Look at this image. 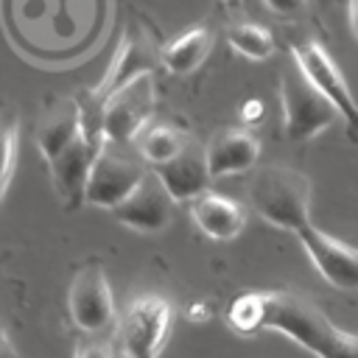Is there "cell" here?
I'll return each instance as SVG.
<instances>
[{
  "instance_id": "1",
  "label": "cell",
  "mask_w": 358,
  "mask_h": 358,
  "mask_svg": "<svg viewBox=\"0 0 358 358\" xmlns=\"http://www.w3.org/2000/svg\"><path fill=\"white\" fill-rule=\"evenodd\" d=\"M263 330H280L316 358H358V336L296 291H263Z\"/></svg>"
},
{
  "instance_id": "2",
  "label": "cell",
  "mask_w": 358,
  "mask_h": 358,
  "mask_svg": "<svg viewBox=\"0 0 358 358\" xmlns=\"http://www.w3.org/2000/svg\"><path fill=\"white\" fill-rule=\"evenodd\" d=\"M249 204L271 227L296 232L310 221V179L285 165H266L249 182Z\"/></svg>"
},
{
  "instance_id": "3",
  "label": "cell",
  "mask_w": 358,
  "mask_h": 358,
  "mask_svg": "<svg viewBox=\"0 0 358 358\" xmlns=\"http://www.w3.org/2000/svg\"><path fill=\"white\" fill-rule=\"evenodd\" d=\"M280 101H282V126L285 137L294 143H305L319 131L330 129L338 117L336 106L313 87V81L294 62L280 76Z\"/></svg>"
},
{
  "instance_id": "4",
  "label": "cell",
  "mask_w": 358,
  "mask_h": 358,
  "mask_svg": "<svg viewBox=\"0 0 358 358\" xmlns=\"http://www.w3.org/2000/svg\"><path fill=\"white\" fill-rule=\"evenodd\" d=\"M173 324L171 302L159 294H137L126 302L117 336L126 358H159Z\"/></svg>"
},
{
  "instance_id": "5",
  "label": "cell",
  "mask_w": 358,
  "mask_h": 358,
  "mask_svg": "<svg viewBox=\"0 0 358 358\" xmlns=\"http://www.w3.org/2000/svg\"><path fill=\"white\" fill-rule=\"evenodd\" d=\"M151 171V165L137 154H123L117 143L103 140L98 148V157L92 162L90 179H87V190H84V201L95 204V207H117L140 182L143 176Z\"/></svg>"
},
{
  "instance_id": "6",
  "label": "cell",
  "mask_w": 358,
  "mask_h": 358,
  "mask_svg": "<svg viewBox=\"0 0 358 358\" xmlns=\"http://www.w3.org/2000/svg\"><path fill=\"white\" fill-rule=\"evenodd\" d=\"M154 81L151 73L129 81L126 87L115 90L112 95H106L101 101V112H98V126L103 140L126 145L131 140H137V134L148 126L151 112H154Z\"/></svg>"
},
{
  "instance_id": "7",
  "label": "cell",
  "mask_w": 358,
  "mask_h": 358,
  "mask_svg": "<svg viewBox=\"0 0 358 358\" xmlns=\"http://www.w3.org/2000/svg\"><path fill=\"white\" fill-rule=\"evenodd\" d=\"M67 310L78 330L101 333L115 324V296L106 271L98 263H87L76 271L67 291Z\"/></svg>"
},
{
  "instance_id": "8",
  "label": "cell",
  "mask_w": 358,
  "mask_h": 358,
  "mask_svg": "<svg viewBox=\"0 0 358 358\" xmlns=\"http://www.w3.org/2000/svg\"><path fill=\"white\" fill-rule=\"evenodd\" d=\"M291 56L299 64V70L313 81V87L336 106L338 117L347 126L350 140L358 143V101L352 98V92H350L341 70L330 59V53L319 42H302V45H294Z\"/></svg>"
},
{
  "instance_id": "9",
  "label": "cell",
  "mask_w": 358,
  "mask_h": 358,
  "mask_svg": "<svg viewBox=\"0 0 358 358\" xmlns=\"http://www.w3.org/2000/svg\"><path fill=\"white\" fill-rule=\"evenodd\" d=\"M103 143V134L101 131H92L84 129L53 157L48 159V168H50V176H53V187L59 193V199L64 201V207H78L84 201V190H87V179H90V171H92V162L98 157V148Z\"/></svg>"
},
{
  "instance_id": "10",
  "label": "cell",
  "mask_w": 358,
  "mask_h": 358,
  "mask_svg": "<svg viewBox=\"0 0 358 358\" xmlns=\"http://www.w3.org/2000/svg\"><path fill=\"white\" fill-rule=\"evenodd\" d=\"M316 271L338 291H358V249L322 232L313 221L294 232Z\"/></svg>"
},
{
  "instance_id": "11",
  "label": "cell",
  "mask_w": 358,
  "mask_h": 358,
  "mask_svg": "<svg viewBox=\"0 0 358 358\" xmlns=\"http://www.w3.org/2000/svg\"><path fill=\"white\" fill-rule=\"evenodd\" d=\"M173 196L165 187V182L157 176V171L151 168L143 182L117 204L112 207V215L137 232H159L168 227L171 221V207H173Z\"/></svg>"
},
{
  "instance_id": "12",
  "label": "cell",
  "mask_w": 358,
  "mask_h": 358,
  "mask_svg": "<svg viewBox=\"0 0 358 358\" xmlns=\"http://www.w3.org/2000/svg\"><path fill=\"white\" fill-rule=\"evenodd\" d=\"M154 171L165 182V187L171 190V196L176 201L196 199L199 193L207 190V185L213 179L210 162H207V148H201L196 140H187L176 157L154 165Z\"/></svg>"
},
{
  "instance_id": "13",
  "label": "cell",
  "mask_w": 358,
  "mask_h": 358,
  "mask_svg": "<svg viewBox=\"0 0 358 358\" xmlns=\"http://www.w3.org/2000/svg\"><path fill=\"white\" fill-rule=\"evenodd\" d=\"M207 148V162H210V173L213 179L218 176H229V173H243L249 168H255L257 157H260V140L249 131V129H218Z\"/></svg>"
},
{
  "instance_id": "14",
  "label": "cell",
  "mask_w": 358,
  "mask_h": 358,
  "mask_svg": "<svg viewBox=\"0 0 358 358\" xmlns=\"http://www.w3.org/2000/svg\"><path fill=\"white\" fill-rule=\"evenodd\" d=\"M157 62H159V56L151 50V45L145 42V36H140V34H126L123 42H120V48H117V53H115V59L109 62V70L103 73V78H101V84L95 87L92 95H95L98 103H101V101H103L106 95H112L115 90H120V87H126L129 81H134V78L151 73V70L157 67Z\"/></svg>"
},
{
  "instance_id": "15",
  "label": "cell",
  "mask_w": 358,
  "mask_h": 358,
  "mask_svg": "<svg viewBox=\"0 0 358 358\" xmlns=\"http://www.w3.org/2000/svg\"><path fill=\"white\" fill-rule=\"evenodd\" d=\"M190 218L207 238L232 241L235 235H241L246 224V210L229 196L204 190L196 199H190Z\"/></svg>"
},
{
  "instance_id": "16",
  "label": "cell",
  "mask_w": 358,
  "mask_h": 358,
  "mask_svg": "<svg viewBox=\"0 0 358 358\" xmlns=\"http://www.w3.org/2000/svg\"><path fill=\"white\" fill-rule=\"evenodd\" d=\"M81 129H84V112L73 101H59L56 106H50L36 126V148L45 157V162L53 159Z\"/></svg>"
},
{
  "instance_id": "17",
  "label": "cell",
  "mask_w": 358,
  "mask_h": 358,
  "mask_svg": "<svg viewBox=\"0 0 358 358\" xmlns=\"http://www.w3.org/2000/svg\"><path fill=\"white\" fill-rule=\"evenodd\" d=\"M210 48H213V31L207 25H190L159 50V64L173 76H187L196 67H201Z\"/></svg>"
},
{
  "instance_id": "18",
  "label": "cell",
  "mask_w": 358,
  "mask_h": 358,
  "mask_svg": "<svg viewBox=\"0 0 358 358\" xmlns=\"http://www.w3.org/2000/svg\"><path fill=\"white\" fill-rule=\"evenodd\" d=\"M187 140L190 137L185 131H179L176 126H171V123H148L137 134V154L154 168V165L168 162L171 157H176Z\"/></svg>"
},
{
  "instance_id": "19",
  "label": "cell",
  "mask_w": 358,
  "mask_h": 358,
  "mask_svg": "<svg viewBox=\"0 0 358 358\" xmlns=\"http://www.w3.org/2000/svg\"><path fill=\"white\" fill-rule=\"evenodd\" d=\"M227 42L246 59L263 62L274 53V36L268 28L257 25V22H238L227 31Z\"/></svg>"
},
{
  "instance_id": "20",
  "label": "cell",
  "mask_w": 358,
  "mask_h": 358,
  "mask_svg": "<svg viewBox=\"0 0 358 358\" xmlns=\"http://www.w3.org/2000/svg\"><path fill=\"white\" fill-rule=\"evenodd\" d=\"M227 322L235 333L243 336L263 330V291H246L235 296L227 308Z\"/></svg>"
},
{
  "instance_id": "21",
  "label": "cell",
  "mask_w": 358,
  "mask_h": 358,
  "mask_svg": "<svg viewBox=\"0 0 358 358\" xmlns=\"http://www.w3.org/2000/svg\"><path fill=\"white\" fill-rule=\"evenodd\" d=\"M17 154H20V126L14 115L0 112V204L11 187L14 171H17Z\"/></svg>"
},
{
  "instance_id": "22",
  "label": "cell",
  "mask_w": 358,
  "mask_h": 358,
  "mask_svg": "<svg viewBox=\"0 0 358 358\" xmlns=\"http://www.w3.org/2000/svg\"><path fill=\"white\" fill-rule=\"evenodd\" d=\"M263 3L280 17H294V14H299L305 8V0H263Z\"/></svg>"
},
{
  "instance_id": "23",
  "label": "cell",
  "mask_w": 358,
  "mask_h": 358,
  "mask_svg": "<svg viewBox=\"0 0 358 358\" xmlns=\"http://www.w3.org/2000/svg\"><path fill=\"white\" fill-rule=\"evenodd\" d=\"M241 117H243V123H257L263 117V101H257V98L246 101L241 106Z\"/></svg>"
},
{
  "instance_id": "24",
  "label": "cell",
  "mask_w": 358,
  "mask_h": 358,
  "mask_svg": "<svg viewBox=\"0 0 358 358\" xmlns=\"http://www.w3.org/2000/svg\"><path fill=\"white\" fill-rule=\"evenodd\" d=\"M76 358H109L106 347L98 344V341H84L78 350H76Z\"/></svg>"
},
{
  "instance_id": "25",
  "label": "cell",
  "mask_w": 358,
  "mask_h": 358,
  "mask_svg": "<svg viewBox=\"0 0 358 358\" xmlns=\"http://www.w3.org/2000/svg\"><path fill=\"white\" fill-rule=\"evenodd\" d=\"M0 358H20V352H17V347L8 338V333H6L3 324H0Z\"/></svg>"
},
{
  "instance_id": "26",
  "label": "cell",
  "mask_w": 358,
  "mask_h": 358,
  "mask_svg": "<svg viewBox=\"0 0 358 358\" xmlns=\"http://www.w3.org/2000/svg\"><path fill=\"white\" fill-rule=\"evenodd\" d=\"M347 11H350V28H352V34L358 36V0H350Z\"/></svg>"
}]
</instances>
